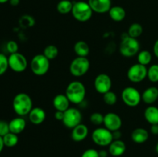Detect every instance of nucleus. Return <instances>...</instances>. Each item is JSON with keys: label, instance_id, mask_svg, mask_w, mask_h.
Listing matches in <instances>:
<instances>
[{"label": "nucleus", "instance_id": "2", "mask_svg": "<svg viewBox=\"0 0 158 157\" xmlns=\"http://www.w3.org/2000/svg\"><path fill=\"white\" fill-rule=\"evenodd\" d=\"M13 110L19 116L29 115L32 107V100L28 94L20 92L15 95L12 100Z\"/></svg>", "mask_w": 158, "mask_h": 157}, {"label": "nucleus", "instance_id": "35", "mask_svg": "<svg viewBox=\"0 0 158 157\" xmlns=\"http://www.w3.org/2000/svg\"><path fill=\"white\" fill-rule=\"evenodd\" d=\"M9 132H10L9 123L5 120H0V136L3 137Z\"/></svg>", "mask_w": 158, "mask_h": 157}, {"label": "nucleus", "instance_id": "38", "mask_svg": "<svg viewBox=\"0 0 158 157\" xmlns=\"http://www.w3.org/2000/svg\"><path fill=\"white\" fill-rule=\"evenodd\" d=\"M63 117H64V112L56 110L54 113V118L58 121H63Z\"/></svg>", "mask_w": 158, "mask_h": 157}, {"label": "nucleus", "instance_id": "44", "mask_svg": "<svg viewBox=\"0 0 158 157\" xmlns=\"http://www.w3.org/2000/svg\"><path fill=\"white\" fill-rule=\"evenodd\" d=\"M5 147V145H4V142H3V139L2 137L0 136V153L2 152V151L3 150Z\"/></svg>", "mask_w": 158, "mask_h": 157}, {"label": "nucleus", "instance_id": "42", "mask_svg": "<svg viewBox=\"0 0 158 157\" xmlns=\"http://www.w3.org/2000/svg\"><path fill=\"white\" fill-rule=\"evenodd\" d=\"M108 152H109L104 150V149H102V150L99 151V155H100V157H107Z\"/></svg>", "mask_w": 158, "mask_h": 157}, {"label": "nucleus", "instance_id": "21", "mask_svg": "<svg viewBox=\"0 0 158 157\" xmlns=\"http://www.w3.org/2000/svg\"><path fill=\"white\" fill-rule=\"evenodd\" d=\"M133 142L137 144H142L148 141L149 139V132L144 128H137L131 133Z\"/></svg>", "mask_w": 158, "mask_h": 157}, {"label": "nucleus", "instance_id": "9", "mask_svg": "<svg viewBox=\"0 0 158 157\" xmlns=\"http://www.w3.org/2000/svg\"><path fill=\"white\" fill-rule=\"evenodd\" d=\"M82 119V113L78 109L69 107L64 112V117L62 122L66 128L73 129L81 123Z\"/></svg>", "mask_w": 158, "mask_h": 157}, {"label": "nucleus", "instance_id": "10", "mask_svg": "<svg viewBox=\"0 0 158 157\" xmlns=\"http://www.w3.org/2000/svg\"><path fill=\"white\" fill-rule=\"evenodd\" d=\"M127 75L130 81L134 83H139L148 77V68L137 62L129 68Z\"/></svg>", "mask_w": 158, "mask_h": 157}, {"label": "nucleus", "instance_id": "20", "mask_svg": "<svg viewBox=\"0 0 158 157\" xmlns=\"http://www.w3.org/2000/svg\"><path fill=\"white\" fill-rule=\"evenodd\" d=\"M9 130L11 132L15 134H19L24 131L26 126V122L23 116H18L12 119L9 123Z\"/></svg>", "mask_w": 158, "mask_h": 157}, {"label": "nucleus", "instance_id": "16", "mask_svg": "<svg viewBox=\"0 0 158 157\" xmlns=\"http://www.w3.org/2000/svg\"><path fill=\"white\" fill-rule=\"evenodd\" d=\"M108 152L112 156L119 157L123 155L126 151V144L121 139L113 140L112 143L108 146Z\"/></svg>", "mask_w": 158, "mask_h": 157}, {"label": "nucleus", "instance_id": "33", "mask_svg": "<svg viewBox=\"0 0 158 157\" xmlns=\"http://www.w3.org/2000/svg\"><path fill=\"white\" fill-rule=\"evenodd\" d=\"M9 69V61L8 57L0 52V75L5 74Z\"/></svg>", "mask_w": 158, "mask_h": 157}, {"label": "nucleus", "instance_id": "14", "mask_svg": "<svg viewBox=\"0 0 158 157\" xmlns=\"http://www.w3.org/2000/svg\"><path fill=\"white\" fill-rule=\"evenodd\" d=\"M93 12L99 14L106 13L112 7L111 0H88Z\"/></svg>", "mask_w": 158, "mask_h": 157}, {"label": "nucleus", "instance_id": "45", "mask_svg": "<svg viewBox=\"0 0 158 157\" xmlns=\"http://www.w3.org/2000/svg\"><path fill=\"white\" fill-rule=\"evenodd\" d=\"M9 2V0H0V4H4Z\"/></svg>", "mask_w": 158, "mask_h": 157}, {"label": "nucleus", "instance_id": "25", "mask_svg": "<svg viewBox=\"0 0 158 157\" xmlns=\"http://www.w3.org/2000/svg\"><path fill=\"white\" fill-rule=\"evenodd\" d=\"M73 2L69 0H60L56 6V9L59 13L66 15L72 12Z\"/></svg>", "mask_w": 158, "mask_h": 157}, {"label": "nucleus", "instance_id": "36", "mask_svg": "<svg viewBox=\"0 0 158 157\" xmlns=\"http://www.w3.org/2000/svg\"><path fill=\"white\" fill-rule=\"evenodd\" d=\"M6 49L10 54L15 53V52H18L19 46L16 42L13 41V40H10L6 44Z\"/></svg>", "mask_w": 158, "mask_h": 157}, {"label": "nucleus", "instance_id": "23", "mask_svg": "<svg viewBox=\"0 0 158 157\" xmlns=\"http://www.w3.org/2000/svg\"><path fill=\"white\" fill-rule=\"evenodd\" d=\"M110 17L114 22H121L126 17V11L123 7L119 6H112L108 12Z\"/></svg>", "mask_w": 158, "mask_h": 157}, {"label": "nucleus", "instance_id": "31", "mask_svg": "<svg viewBox=\"0 0 158 157\" xmlns=\"http://www.w3.org/2000/svg\"><path fill=\"white\" fill-rule=\"evenodd\" d=\"M103 99L104 103L108 106H114L117 102V95L115 92L110 90L103 94Z\"/></svg>", "mask_w": 158, "mask_h": 157}, {"label": "nucleus", "instance_id": "1", "mask_svg": "<svg viewBox=\"0 0 158 157\" xmlns=\"http://www.w3.org/2000/svg\"><path fill=\"white\" fill-rule=\"evenodd\" d=\"M86 90L83 83L80 81H73L67 86L65 95L71 103L81 104L85 99Z\"/></svg>", "mask_w": 158, "mask_h": 157}, {"label": "nucleus", "instance_id": "18", "mask_svg": "<svg viewBox=\"0 0 158 157\" xmlns=\"http://www.w3.org/2000/svg\"><path fill=\"white\" fill-rule=\"evenodd\" d=\"M142 101L148 105H152L158 99V88L151 86L145 89L141 95Z\"/></svg>", "mask_w": 158, "mask_h": 157}, {"label": "nucleus", "instance_id": "15", "mask_svg": "<svg viewBox=\"0 0 158 157\" xmlns=\"http://www.w3.org/2000/svg\"><path fill=\"white\" fill-rule=\"evenodd\" d=\"M89 129L86 125L80 123L74 127L71 132V138L75 142H82L87 137Z\"/></svg>", "mask_w": 158, "mask_h": 157}, {"label": "nucleus", "instance_id": "30", "mask_svg": "<svg viewBox=\"0 0 158 157\" xmlns=\"http://www.w3.org/2000/svg\"><path fill=\"white\" fill-rule=\"evenodd\" d=\"M148 78L151 83H158V64L151 65L148 68Z\"/></svg>", "mask_w": 158, "mask_h": 157}, {"label": "nucleus", "instance_id": "24", "mask_svg": "<svg viewBox=\"0 0 158 157\" xmlns=\"http://www.w3.org/2000/svg\"><path fill=\"white\" fill-rule=\"evenodd\" d=\"M74 52L77 56L87 57L89 53V46L85 41H78L74 45Z\"/></svg>", "mask_w": 158, "mask_h": 157}, {"label": "nucleus", "instance_id": "4", "mask_svg": "<svg viewBox=\"0 0 158 157\" xmlns=\"http://www.w3.org/2000/svg\"><path fill=\"white\" fill-rule=\"evenodd\" d=\"M71 13L76 20L80 22H85L92 18L94 12L88 2L78 1L73 2Z\"/></svg>", "mask_w": 158, "mask_h": 157}, {"label": "nucleus", "instance_id": "26", "mask_svg": "<svg viewBox=\"0 0 158 157\" xmlns=\"http://www.w3.org/2000/svg\"><path fill=\"white\" fill-rule=\"evenodd\" d=\"M152 60V54L148 50H142L137 54V62L143 66H148Z\"/></svg>", "mask_w": 158, "mask_h": 157}, {"label": "nucleus", "instance_id": "7", "mask_svg": "<svg viewBox=\"0 0 158 157\" xmlns=\"http://www.w3.org/2000/svg\"><path fill=\"white\" fill-rule=\"evenodd\" d=\"M121 98L125 105L129 107H136L141 102V94L139 90L132 86L123 89L121 93Z\"/></svg>", "mask_w": 158, "mask_h": 157}, {"label": "nucleus", "instance_id": "27", "mask_svg": "<svg viewBox=\"0 0 158 157\" xmlns=\"http://www.w3.org/2000/svg\"><path fill=\"white\" fill-rule=\"evenodd\" d=\"M143 30V26L140 23L134 22L130 26L129 29H128L127 34L129 36L132 37V38H137L142 35Z\"/></svg>", "mask_w": 158, "mask_h": 157}, {"label": "nucleus", "instance_id": "17", "mask_svg": "<svg viewBox=\"0 0 158 157\" xmlns=\"http://www.w3.org/2000/svg\"><path fill=\"white\" fill-rule=\"evenodd\" d=\"M29 119L32 124L40 125L46 119V114L44 109L40 107H34L29 113Z\"/></svg>", "mask_w": 158, "mask_h": 157}, {"label": "nucleus", "instance_id": "3", "mask_svg": "<svg viewBox=\"0 0 158 157\" xmlns=\"http://www.w3.org/2000/svg\"><path fill=\"white\" fill-rule=\"evenodd\" d=\"M140 45L137 38H132L127 35L123 37L120 44V52L127 58L135 56L140 52Z\"/></svg>", "mask_w": 158, "mask_h": 157}, {"label": "nucleus", "instance_id": "40", "mask_svg": "<svg viewBox=\"0 0 158 157\" xmlns=\"http://www.w3.org/2000/svg\"><path fill=\"white\" fill-rule=\"evenodd\" d=\"M151 132L153 135H158V124L151 125Z\"/></svg>", "mask_w": 158, "mask_h": 157}, {"label": "nucleus", "instance_id": "39", "mask_svg": "<svg viewBox=\"0 0 158 157\" xmlns=\"http://www.w3.org/2000/svg\"><path fill=\"white\" fill-rule=\"evenodd\" d=\"M113 134V138H114V140H117V139H120L121 138V132L120 130H117L114 131V132H112Z\"/></svg>", "mask_w": 158, "mask_h": 157}, {"label": "nucleus", "instance_id": "46", "mask_svg": "<svg viewBox=\"0 0 158 157\" xmlns=\"http://www.w3.org/2000/svg\"><path fill=\"white\" fill-rule=\"evenodd\" d=\"M156 152H157V153L158 154V142H157V145H156Z\"/></svg>", "mask_w": 158, "mask_h": 157}, {"label": "nucleus", "instance_id": "43", "mask_svg": "<svg viewBox=\"0 0 158 157\" xmlns=\"http://www.w3.org/2000/svg\"><path fill=\"white\" fill-rule=\"evenodd\" d=\"M9 4L12 6H17L20 2V0H9Z\"/></svg>", "mask_w": 158, "mask_h": 157}, {"label": "nucleus", "instance_id": "19", "mask_svg": "<svg viewBox=\"0 0 158 157\" xmlns=\"http://www.w3.org/2000/svg\"><path fill=\"white\" fill-rule=\"evenodd\" d=\"M69 100L65 94H58L54 97L52 100V105L56 110L65 112L69 108Z\"/></svg>", "mask_w": 158, "mask_h": 157}, {"label": "nucleus", "instance_id": "11", "mask_svg": "<svg viewBox=\"0 0 158 157\" xmlns=\"http://www.w3.org/2000/svg\"><path fill=\"white\" fill-rule=\"evenodd\" d=\"M9 68L15 72H23L27 69L28 61L26 56L19 52H15L8 57Z\"/></svg>", "mask_w": 158, "mask_h": 157}, {"label": "nucleus", "instance_id": "22", "mask_svg": "<svg viewBox=\"0 0 158 157\" xmlns=\"http://www.w3.org/2000/svg\"><path fill=\"white\" fill-rule=\"evenodd\" d=\"M144 118L151 125L158 124V107L151 105L145 109Z\"/></svg>", "mask_w": 158, "mask_h": 157}, {"label": "nucleus", "instance_id": "34", "mask_svg": "<svg viewBox=\"0 0 158 157\" xmlns=\"http://www.w3.org/2000/svg\"><path fill=\"white\" fill-rule=\"evenodd\" d=\"M89 120L94 125L99 126V125H101L103 123L104 115L100 112H94L89 116Z\"/></svg>", "mask_w": 158, "mask_h": 157}, {"label": "nucleus", "instance_id": "29", "mask_svg": "<svg viewBox=\"0 0 158 157\" xmlns=\"http://www.w3.org/2000/svg\"><path fill=\"white\" fill-rule=\"evenodd\" d=\"M43 55L50 61L53 60L58 56L59 55V49L54 45H49L46 46L43 50Z\"/></svg>", "mask_w": 158, "mask_h": 157}, {"label": "nucleus", "instance_id": "12", "mask_svg": "<svg viewBox=\"0 0 158 157\" xmlns=\"http://www.w3.org/2000/svg\"><path fill=\"white\" fill-rule=\"evenodd\" d=\"M94 88L100 94H105L111 90L112 80L111 78L105 73H100L96 76L94 79Z\"/></svg>", "mask_w": 158, "mask_h": 157}, {"label": "nucleus", "instance_id": "37", "mask_svg": "<svg viewBox=\"0 0 158 157\" xmlns=\"http://www.w3.org/2000/svg\"><path fill=\"white\" fill-rule=\"evenodd\" d=\"M81 157H100L99 152L94 149H88L82 154Z\"/></svg>", "mask_w": 158, "mask_h": 157}, {"label": "nucleus", "instance_id": "28", "mask_svg": "<svg viewBox=\"0 0 158 157\" xmlns=\"http://www.w3.org/2000/svg\"><path fill=\"white\" fill-rule=\"evenodd\" d=\"M3 142H4L5 146L9 148L14 147L18 144L19 137L17 134L12 133V132H9L6 135L2 137Z\"/></svg>", "mask_w": 158, "mask_h": 157}, {"label": "nucleus", "instance_id": "13", "mask_svg": "<svg viewBox=\"0 0 158 157\" xmlns=\"http://www.w3.org/2000/svg\"><path fill=\"white\" fill-rule=\"evenodd\" d=\"M103 124L105 128L111 132L120 130L122 126V119L118 114L115 112H108L104 115Z\"/></svg>", "mask_w": 158, "mask_h": 157}, {"label": "nucleus", "instance_id": "6", "mask_svg": "<svg viewBox=\"0 0 158 157\" xmlns=\"http://www.w3.org/2000/svg\"><path fill=\"white\" fill-rule=\"evenodd\" d=\"M90 67V62L87 57L77 56L74 58L69 66V72L75 77H81L87 73Z\"/></svg>", "mask_w": 158, "mask_h": 157}, {"label": "nucleus", "instance_id": "8", "mask_svg": "<svg viewBox=\"0 0 158 157\" xmlns=\"http://www.w3.org/2000/svg\"><path fill=\"white\" fill-rule=\"evenodd\" d=\"M92 139L97 146H109L114 138L112 132L106 128H97L92 132Z\"/></svg>", "mask_w": 158, "mask_h": 157}, {"label": "nucleus", "instance_id": "5", "mask_svg": "<svg viewBox=\"0 0 158 157\" xmlns=\"http://www.w3.org/2000/svg\"><path fill=\"white\" fill-rule=\"evenodd\" d=\"M50 67L49 60L43 54L35 55L32 58L30 62V68L32 73L38 76L46 75Z\"/></svg>", "mask_w": 158, "mask_h": 157}, {"label": "nucleus", "instance_id": "41", "mask_svg": "<svg viewBox=\"0 0 158 157\" xmlns=\"http://www.w3.org/2000/svg\"><path fill=\"white\" fill-rule=\"evenodd\" d=\"M153 52H154V55L158 58V39L156 40V42L154 44V47H153Z\"/></svg>", "mask_w": 158, "mask_h": 157}, {"label": "nucleus", "instance_id": "32", "mask_svg": "<svg viewBox=\"0 0 158 157\" xmlns=\"http://www.w3.org/2000/svg\"><path fill=\"white\" fill-rule=\"evenodd\" d=\"M35 23L33 17L29 15H25L20 18L19 24L23 27H31Z\"/></svg>", "mask_w": 158, "mask_h": 157}]
</instances>
